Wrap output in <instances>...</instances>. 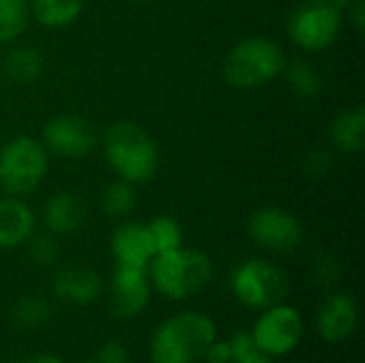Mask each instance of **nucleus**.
Returning <instances> with one entry per match:
<instances>
[{
    "label": "nucleus",
    "mask_w": 365,
    "mask_h": 363,
    "mask_svg": "<svg viewBox=\"0 0 365 363\" xmlns=\"http://www.w3.org/2000/svg\"><path fill=\"white\" fill-rule=\"evenodd\" d=\"M32 240V237H30ZM58 255H60V248L53 240V235H41V237H34L32 244H30V257L34 263L38 265H51L58 261Z\"/></svg>",
    "instance_id": "393cba45"
},
{
    "label": "nucleus",
    "mask_w": 365,
    "mask_h": 363,
    "mask_svg": "<svg viewBox=\"0 0 365 363\" xmlns=\"http://www.w3.org/2000/svg\"><path fill=\"white\" fill-rule=\"evenodd\" d=\"M312 274H314V280L321 285V287H331L336 280H338V263L334 257H319L314 263H312Z\"/></svg>",
    "instance_id": "bb28decb"
},
{
    "label": "nucleus",
    "mask_w": 365,
    "mask_h": 363,
    "mask_svg": "<svg viewBox=\"0 0 365 363\" xmlns=\"http://www.w3.org/2000/svg\"><path fill=\"white\" fill-rule=\"evenodd\" d=\"M111 252L118 265L148 270L150 261L156 257L148 225L139 220H122L111 235Z\"/></svg>",
    "instance_id": "ddd939ff"
},
{
    "label": "nucleus",
    "mask_w": 365,
    "mask_h": 363,
    "mask_svg": "<svg viewBox=\"0 0 365 363\" xmlns=\"http://www.w3.org/2000/svg\"><path fill=\"white\" fill-rule=\"evenodd\" d=\"M205 362L212 363H231V349L227 340H214L212 347L205 353Z\"/></svg>",
    "instance_id": "c756f323"
},
{
    "label": "nucleus",
    "mask_w": 365,
    "mask_h": 363,
    "mask_svg": "<svg viewBox=\"0 0 365 363\" xmlns=\"http://www.w3.org/2000/svg\"><path fill=\"white\" fill-rule=\"evenodd\" d=\"M359 323V310L353 295L336 291L329 293L317 312V332L329 344L349 340Z\"/></svg>",
    "instance_id": "f8f14e48"
},
{
    "label": "nucleus",
    "mask_w": 365,
    "mask_h": 363,
    "mask_svg": "<svg viewBox=\"0 0 365 363\" xmlns=\"http://www.w3.org/2000/svg\"><path fill=\"white\" fill-rule=\"evenodd\" d=\"M49 317H51L49 304L43 297H36V295L21 297L13 308V321L19 327H26V329H36V327L45 325L49 321Z\"/></svg>",
    "instance_id": "b1692460"
},
{
    "label": "nucleus",
    "mask_w": 365,
    "mask_h": 363,
    "mask_svg": "<svg viewBox=\"0 0 365 363\" xmlns=\"http://www.w3.org/2000/svg\"><path fill=\"white\" fill-rule=\"evenodd\" d=\"M133 2H152V0H133Z\"/></svg>",
    "instance_id": "c9c22d12"
},
{
    "label": "nucleus",
    "mask_w": 365,
    "mask_h": 363,
    "mask_svg": "<svg viewBox=\"0 0 365 363\" xmlns=\"http://www.w3.org/2000/svg\"><path fill=\"white\" fill-rule=\"evenodd\" d=\"M43 68H45L43 53L30 45L15 47L4 58V73L17 86L34 83L43 75Z\"/></svg>",
    "instance_id": "6ab92c4d"
},
{
    "label": "nucleus",
    "mask_w": 365,
    "mask_h": 363,
    "mask_svg": "<svg viewBox=\"0 0 365 363\" xmlns=\"http://www.w3.org/2000/svg\"><path fill=\"white\" fill-rule=\"evenodd\" d=\"M287 56L269 36H246L237 41L222 60V77L235 90H257L282 75Z\"/></svg>",
    "instance_id": "20e7f679"
},
{
    "label": "nucleus",
    "mask_w": 365,
    "mask_h": 363,
    "mask_svg": "<svg viewBox=\"0 0 365 363\" xmlns=\"http://www.w3.org/2000/svg\"><path fill=\"white\" fill-rule=\"evenodd\" d=\"M365 109L361 105L338 113L329 126V139L336 150L344 154H359L364 150Z\"/></svg>",
    "instance_id": "f3484780"
},
{
    "label": "nucleus",
    "mask_w": 365,
    "mask_h": 363,
    "mask_svg": "<svg viewBox=\"0 0 365 363\" xmlns=\"http://www.w3.org/2000/svg\"><path fill=\"white\" fill-rule=\"evenodd\" d=\"M287 272L267 259H248L233 267L229 276V289L233 297L248 310H265L280 304L289 295Z\"/></svg>",
    "instance_id": "423d86ee"
},
{
    "label": "nucleus",
    "mask_w": 365,
    "mask_h": 363,
    "mask_svg": "<svg viewBox=\"0 0 365 363\" xmlns=\"http://www.w3.org/2000/svg\"><path fill=\"white\" fill-rule=\"evenodd\" d=\"M103 152L107 165L118 175V180L135 186L150 182L160 165L158 145L152 135L130 120L113 122L105 131Z\"/></svg>",
    "instance_id": "f03ea898"
},
{
    "label": "nucleus",
    "mask_w": 365,
    "mask_h": 363,
    "mask_svg": "<svg viewBox=\"0 0 365 363\" xmlns=\"http://www.w3.org/2000/svg\"><path fill=\"white\" fill-rule=\"evenodd\" d=\"M51 291L58 300L66 304L88 306L98 300L103 291V280L98 272L88 265H66L53 276Z\"/></svg>",
    "instance_id": "4468645a"
},
{
    "label": "nucleus",
    "mask_w": 365,
    "mask_h": 363,
    "mask_svg": "<svg viewBox=\"0 0 365 363\" xmlns=\"http://www.w3.org/2000/svg\"><path fill=\"white\" fill-rule=\"evenodd\" d=\"M148 225V231L152 235L154 242V250L156 255L160 252H169L175 250L180 246H184V231L182 225L173 218V216H154Z\"/></svg>",
    "instance_id": "5701e85b"
},
{
    "label": "nucleus",
    "mask_w": 365,
    "mask_h": 363,
    "mask_svg": "<svg viewBox=\"0 0 365 363\" xmlns=\"http://www.w3.org/2000/svg\"><path fill=\"white\" fill-rule=\"evenodd\" d=\"M250 240L269 252H291L304 240L299 218L278 205H263L250 212L246 223Z\"/></svg>",
    "instance_id": "1a4fd4ad"
},
{
    "label": "nucleus",
    "mask_w": 365,
    "mask_h": 363,
    "mask_svg": "<svg viewBox=\"0 0 365 363\" xmlns=\"http://www.w3.org/2000/svg\"><path fill=\"white\" fill-rule=\"evenodd\" d=\"M148 278L156 293L171 302H184L203 293L214 278L212 259L195 248H175L156 255L148 265Z\"/></svg>",
    "instance_id": "7ed1b4c3"
},
{
    "label": "nucleus",
    "mask_w": 365,
    "mask_h": 363,
    "mask_svg": "<svg viewBox=\"0 0 365 363\" xmlns=\"http://www.w3.org/2000/svg\"><path fill=\"white\" fill-rule=\"evenodd\" d=\"M218 338L214 319L199 310L167 317L150 338L152 363H199Z\"/></svg>",
    "instance_id": "f257e3e1"
},
{
    "label": "nucleus",
    "mask_w": 365,
    "mask_h": 363,
    "mask_svg": "<svg viewBox=\"0 0 365 363\" xmlns=\"http://www.w3.org/2000/svg\"><path fill=\"white\" fill-rule=\"evenodd\" d=\"M28 21V0H0V45H9L19 39Z\"/></svg>",
    "instance_id": "4be33fe9"
},
{
    "label": "nucleus",
    "mask_w": 365,
    "mask_h": 363,
    "mask_svg": "<svg viewBox=\"0 0 365 363\" xmlns=\"http://www.w3.org/2000/svg\"><path fill=\"white\" fill-rule=\"evenodd\" d=\"M342 24L344 15L329 0H304L291 11L287 32L299 49L317 53L338 41Z\"/></svg>",
    "instance_id": "0eeeda50"
},
{
    "label": "nucleus",
    "mask_w": 365,
    "mask_h": 363,
    "mask_svg": "<svg viewBox=\"0 0 365 363\" xmlns=\"http://www.w3.org/2000/svg\"><path fill=\"white\" fill-rule=\"evenodd\" d=\"M96 362L98 363H130V353L128 347L122 344L120 340H109L105 342L98 353H96Z\"/></svg>",
    "instance_id": "c85d7f7f"
},
{
    "label": "nucleus",
    "mask_w": 365,
    "mask_h": 363,
    "mask_svg": "<svg viewBox=\"0 0 365 363\" xmlns=\"http://www.w3.org/2000/svg\"><path fill=\"white\" fill-rule=\"evenodd\" d=\"M21 363H64L62 359H58V357H53V355H41V357H32V359H28V362H21Z\"/></svg>",
    "instance_id": "2f4dec72"
},
{
    "label": "nucleus",
    "mask_w": 365,
    "mask_h": 363,
    "mask_svg": "<svg viewBox=\"0 0 365 363\" xmlns=\"http://www.w3.org/2000/svg\"><path fill=\"white\" fill-rule=\"evenodd\" d=\"M250 336L259 353L278 359L291 355L304 338L302 312L291 304H274L259 312Z\"/></svg>",
    "instance_id": "6e6552de"
},
{
    "label": "nucleus",
    "mask_w": 365,
    "mask_h": 363,
    "mask_svg": "<svg viewBox=\"0 0 365 363\" xmlns=\"http://www.w3.org/2000/svg\"><path fill=\"white\" fill-rule=\"evenodd\" d=\"M282 75L289 83V88L302 96V98H314L323 90V79L317 71V66L304 58H293L284 62Z\"/></svg>",
    "instance_id": "aec40b11"
},
{
    "label": "nucleus",
    "mask_w": 365,
    "mask_h": 363,
    "mask_svg": "<svg viewBox=\"0 0 365 363\" xmlns=\"http://www.w3.org/2000/svg\"><path fill=\"white\" fill-rule=\"evenodd\" d=\"M329 2H331V4L342 13V15H344V13L351 9V4H353V0H329Z\"/></svg>",
    "instance_id": "72a5a7b5"
},
{
    "label": "nucleus",
    "mask_w": 365,
    "mask_h": 363,
    "mask_svg": "<svg viewBox=\"0 0 365 363\" xmlns=\"http://www.w3.org/2000/svg\"><path fill=\"white\" fill-rule=\"evenodd\" d=\"M227 342L231 349V363H242L244 359L252 357L255 353H259L250 332H235L231 336V340H227Z\"/></svg>",
    "instance_id": "a878e982"
},
{
    "label": "nucleus",
    "mask_w": 365,
    "mask_h": 363,
    "mask_svg": "<svg viewBox=\"0 0 365 363\" xmlns=\"http://www.w3.org/2000/svg\"><path fill=\"white\" fill-rule=\"evenodd\" d=\"M152 285L145 267L115 265L111 278V312L118 319H133L145 310L150 304Z\"/></svg>",
    "instance_id": "9b49d317"
},
{
    "label": "nucleus",
    "mask_w": 365,
    "mask_h": 363,
    "mask_svg": "<svg viewBox=\"0 0 365 363\" xmlns=\"http://www.w3.org/2000/svg\"><path fill=\"white\" fill-rule=\"evenodd\" d=\"M334 160L329 156V152L325 150H312L306 160H304V171L310 175V178H323L329 169H331Z\"/></svg>",
    "instance_id": "cd10ccee"
},
{
    "label": "nucleus",
    "mask_w": 365,
    "mask_h": 363,
    "mask_svg": "<svg viewBox=\"0 0 365 363\" xmlns=\"http://www.w3.org/2000/svg\"><path fill=\"white\" fill-rule=\"evenodd\" d=\"M137 205V190L135 184L124 180H115L103 188L101 195V210L109 218H126Z\"/></svg>",
    "instance_id": "412c9836"
},
{
    "label": "nucleus",
    "mask_w": 365,
    "mask_h": 363,
    "mask_svg": "<svg viewBox=\"0 0 365 363\" xmlns=\"http://www.w3.org/2000/svg\"><path fill=\"white\" fill-rule=\"evenodd\" d=\"M242 363H274V359H272V357H267V355H263V353H255L252 357L244 359Z\"/></svg>",
    "instance_id": "473e14b6"
},
{
    "label": "nucleus",
    "mask_w": 365,
    "mask_h": 363,
    "mask_svg": "<svg viewBox=\"0 0 365 363\" xmlns=\"http://www.w3.org/2000/svg\"><path fill=\"white\" fill-rule=\"evenodd\" d=\"M36 216L21 197L0 199V248H19L34 235Z\"/></svg>",
    "instance_id": "dca6fc26"
},
{
    "label": "nucleus",
    "mask_w": 365,
    "mask_h": 363,
    "mask_svg": "<svg viewBox=\"0 0 365 363\" xmlns=\"http://www.w3.org/2000/svg\"><path fill=\"white\" fill-rule=\"evenodd\" d=\"M199 363H212V362H205V359H203V362H199Z\"/></svg>",
    "instance_id": "e433bc0d"
},
{
    "label": "nucleus",
    "mask_w": 365,
    "mask_h": 363,
    "mask_svg": "<svg viewBox=\"0 0 365 363\" xmlns=\"http://www.w3.org/2000/svg\"><path fill=\"white\" fill-rule=\"evenodd\" d=\"M30 17L43 28H66L83 11V0H30Z\"/></svg>",
    "instance_id": "a211bd4d"
},
{
    "label": "nucleus",
    "mask_w": 365,
    "mask_h": 363,
    "mask_svg": "<svg viewBox=\"0 0 365 363\" xmlns=\"http://www.w3.org/2000/svg\"><path fill=\"white\" fill-rule=\"evenodd\" d=\"M41 218L49 235L53 237L73 235L75 231L81 229L86 220V205L79 195L62 190L45 201Z\"/></svg>",
    "instance_id": "2eb2a0df"
},
{
    "label": "nucleus",
    "mask_w": 365,
    "mask_h": 363,
    "mask_svg": "<svg viewBox=\"0 0 365 363\" xmlns=\"http://www.w3.org/2000/svg\"><path fill=\"white\" fill-rule=\"evenodd\" d=\"M98 141L94 126L77 113H60L45 122L41 143L45 150L64 160L88 156Z\"/></svg>",
    "instance_id": "9d476101"
},
{
    "label": "nucleus",
    "mask_w": 365,
    "mask_h": 363,
    "mask_svg": "<svg viewBox=\"0 0 365 363\" xmlns=\"http://www.w3.org/2000/svg\"><path fill=\"white\" fill-rule=\"evenodd\" d=\"M344 15H349V19L355 24V28H357V32H364V26H365V4L364 0H353V4H351V9L344 13Z\"/></svg>",
    "instance_id": "7c9ffc66"
},
{
    "label": "nucleus",
    "mask_w": 365,
    "mask_h": 363,
    "mask_svg": "<svg viewBox=\"0 0 365 363\" xmlns=\"http://www.w3.org/2000/svg\"><path fill=\"white\" fill-rule=\"evenodd\" d=\"M79 363H98L96 359H86V362H79Z\"/></svg>",
    "instance_id": "f704fd0d"
},
{
    "label": "nucleus",
    "mask_w": 365,
    "mask_h": 363,
    "mask_svg": "<svg viewBox=\"0 0 365 363\" xmlns=\"http://www.w3.org/2000/svg\"><path fill=\"white\" fill-rule=\"evenodd\" d=\"M49 171V152L41 139L17 135L0 148V190L9 197H28Z\"/></svg>",
    "instance_id": "39448f33"
}]
</instances>
